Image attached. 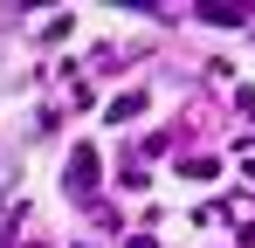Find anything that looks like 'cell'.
I'll list each match as a JSON object with an SVG mask.
<instances>
[{
  "mask_svg": "<svg viewBox=\"0 0 255 248\" xmlns=\"http://www.w3.org/2000/svg\"><path fill=\"white\" fill-rule=\"evenodd\" d=\"M138 111H145V97H138V90H125V97L111 104V118H118V124H125V118H138Z\"/></svg>",
  "mask_w": 255,
  "mask_h": 248,
  "instance_id": "cell-1",
  "label": "cell"
}]
</instances>
